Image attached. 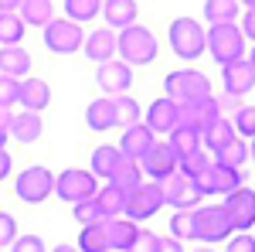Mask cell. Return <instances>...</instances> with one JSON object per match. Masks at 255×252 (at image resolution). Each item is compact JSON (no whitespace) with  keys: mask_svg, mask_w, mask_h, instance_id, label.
<instances>
[{"mask_svg":"<svg viewBox=\"0 0 255 252\" xmlns=\"http://www.w3.org/2000/svg\"><path fill=\"white\" fill-rule=\"evenodd\" d=\"M157 249H160V235L150 232V229H139L136 242L129 246V252H157Z\"/></svg>","mask_w":255,"mask_h":252,"instance_id":"cell-44","label":"cell"},{"mask_svg":"<svg viewBox=\"0 0 255 252\" xmlns=\"http://www.w3.org/2000/svg\"><path fill=\"white\" fill-rule=\"evenodd\" d=\"M242 0H204V20L208 24H235Z\"/></svg>","mask_w":255,"mask_h":252,"instance_id":"cell-32","label":"cell"},{"mask_svg":"<svg viewBox=\"0 0 255 252\" xmlns=\"http://www.w3.org/2000/svg\"><path fill=\"white\" fill-rule=\"evenodd\" d=\"M208 55L218 65L245 58V34L238 24H211L208 27Z\"/></svg>","mask_w":255,"mask_h":252,"instance_id":"cell-5","label":"cell"},{"mask_svg":"<svg viewBox=\"0 0 255 252\" xmlns=\"http://www.w3.org/2000/svg\"><path fill=\"white\" fill-rule=\"evenodd\" d=\"M85 123H89V130H96V133L113 130V126H116V106H113V96L92 99L89 109H85Z\"/></svg>","mask_w":255,"mask_h":252,"instance_id":"cell-21","label":"cell"},{"mask_svg":"<svg viewBox=\"0 0 255 252\" xmlns=\"http://www.w3.org/2000/svg\"><path fill=\"white\" fill-rule=\"evenodd\" d=\"M79 252H113V249H109V229H106V218H102V222H92V225H82Z\"/></svg>","mask_w":255,"mask_h":252,"instance_id":"cell-28","label":"cell"},{"mask_svg":"<svg viewBox=\"0 0 255 252\" xmlns=\"http://www.w3.org/2000/svg\"><path fill=\"white\" fill-rule=\"evenodd\" d=\"M7 140H10V133H7V126H0V150H7Z\"/></svg>","mask_w":255,"mask_h":252,"instance_id":"cell-53","label":"cell"},{"mask_svg":"<svg viewBox=\"0 0 255 252\" xmlns=\"http://www.w3.org/2000/svg\"><path fill=\"white\" fill-rule=\"evenodd\" d=\"M10 119H14V113H10V109H3V106H0V126H10Z\"/></svg>","mask_w":255,"mask_h":252,"instance_id":"cell-51","label":"cell"},{"mask_svg":"<svg viewBox=\"0 0 255 252\" xmlns=\"http://www.w3.org/2000/svg\"><path fill=\"white\" fill-rule=\"evenodd\" d=\"M160 188H163V201H167L174 212H191V208L201 205V198H204V194L197 191L194 177L180 174V171L170 174V177H163V181H160Z\"/></svg>","mask_w":255,"mask_h":252,"instance_id":"cell-10","label":"cell"},{"mask_svg":"<svg viewBox=\"0 0 255 252\" xmlns=\"http://www.w3.org/2000/svg\"><path fill=\"white\" fill-rule=\"evenodd\" d=\"M82 51H85V58L102 65V61L116 58V31L113 27H96L92 34H85V44H82Z\"/></svg>","mask_w":255,"mask_h":252,"instance_id":"cell-18","label":"cell"},{"mask_svg":"<svg viewBox=\"0 0 255 252\" xmlns=\"http://www.w3.org/2000/svg\"><path fill=\"white\" fill-rule=\"evenodd\" d=\"M17 14L27 27H44L48 20L55 17V3L51 0H20Z\"/></svg>","mask_w":255,"mask_h":252,"instance_id":"cell-30","label":"cell"},{"mask_svg":"<svg viewBox=\"0 0 255 252\" xmlns=\"http://www.w3.org/2000/svg\"><path fill=\"white\" fill-rule=\"evenodd\" d=\"M48 102H51V89H48V82L44 78H20V92H17V106L20 109H27V113H41V109H48Z\"/></svg>","mask_w":255,"mask_h":252,"instance_id":"cell-19","label":"cell"},{"mask_svg":"<svg viewBox=\"0 0 255 252\" xmlns=\"http://www.w3.org/2000/svg\"><path fill=\"white\" fill-rule=\"evenodd\" d=\"M99 191V177L92 171H82V167H68L55 177V198L68 201V205H79V201H92Z\"/></svg>","mask_w":255,"mask_h":252,"instance_id":"cell-7","label":"cell"},{"mask_svg":"<svg viewBox=\"0 0 255 252\" xmlns=\"http://www.w3.org/2000/svg\"><path fill=\"white\" fill-rule=\"evenodd\" d=\"M249 157L255 160V136H252V147H249Z\"/></svg>","mask_w":255,"mask_h":252,"instance_id":"cell-56","label":"cell"},{"mask_svg":"<svg viewBox=\"0 0 255 252\" xmlns=\"http://www.w3.org/2000/svg\"><path fill=\"white\" fill-rule=\"evenodd\" d=\"M194 184L201 194H228L245 184V174H242V167H225V164L211 160V167L201 177H194Z\"/></svg>","mask_w":255,"mask_h":252,"instance_id":"cell-12","label":"cell"},{"mask_svg":"<svg viewBox=\"0 0 255 252\" xmlns=\"http://www.w3.org/2000/svg\"><path fill=\"white\" fill-rule=\"evenodd\" d=\"M106 229H109V249L113 252H129V246L136 242V222H129L126 215L123 218H106Z\"/></svg>","mask_w":255,"mask_h":252,"instance_id":"cell-25","label":"cell"},{"mask_svg":"<svg viewBox=\"0 0 255 252\" xmlns=\"http://www.w3.org/2000/svg\"><path fill=\"white\" fill-rule=\"evenodd\" d=\"M10 252H48V249H44V239L41 235H17Z\"/></svg>","mask_w":255,"mask_h":252,"instance_id":"cell-45","label":"cell"},{"mask_svg":"<svg viewBox=\"0 0 255 252\" xmlns=\"http://www.w3.org/2000/svg\"><path fill=\"white\" fill-rule=\"evenodd\" d=\"M24 31H27V24L20 20L17 10H0V48L20 44L24 41Z\"/></svg>","mask_w":255,"mask_h":252,"instance_id":"cell-33","label":"cell"},{"mask_svg":"<svg viewBox=\"0 0 255 252\" xmlns=\"http://www.w3.org/2000/svg\"><path fill=\"white\" fill-rule=\"evenodd\" d=\"M20 0H0V10H17Z\"/></svg>","mask_w":255,"mask_h":252,"instance_id":"cell-52","label":"cell"},{"mask_svg":"<svg viewBox=\"0 0 255 252\" xmlns=\"http://www.w3.org/2000/svg\"><path fill=\"white\" fill-rule=\"evenodd\" d=\"M221 85H225L228 96H238V99L245 96V92H252L255 89V68L249 65V58L221 65Z\"/></svg>","mask_w":255,"mask_h":252,"instance_id":"cell-16","label":"cell"},{"mask_svg":"<svg viewBox=\"0 0 255 252\" xmlns=\"http://www.w3.org/2000/svg\"><path fill=\"white\" fill-rule=\"evenodd\" d=\"M157 252H184V246H180V239H174V235H160V249Z\"/></svg>","mask_w":255,"mask_h":252,"instance_id":"cell-47","label":"cell"},{"mask_svg":"<svg viewBox=\"0 0 255 252\" xmlns=\"http://www.w3.org/2000/svg\"><path fill=\"white\" fill-rule=\"evenodd\" d=\"M245 157H249V147H245V140H238V136L228 140L225 147L211 150V160H215V164H225V167H242Z\"/></svg>","mask_w":255,"mask_h":252,"instance_id":"cell-34","label":"cell"},{"mask_svg":"<svg viewBox=\"0 0 255 252\" xmlns=\"http://www.w3.org/2000/svg\"><path fill=\"white\" fill-rule=\"evenodd\" d=\"M65 14L75 24H89L102 14V0H65Z\"/></svg>","mask_w":255,"mask_h":252,"instance_id":"cell-36","label":"cell"},{"mask_svg":"<svg viewBox=\"0 0 255 252\" xmlns=\"http://www.w3.org/2000/svg\"><path fill=\"white\" fill-rule=\"evenodd\" d=\"M7 133L20 140V143H34L41 133H44V123H41V113H27V109H20L14 113L10 119V126H7Z\"/></svg>","mask_w":255,"mask_h":252,"instance_id":"cell-24","label":"cell"},{"mask_svg":"<svg viewBox=\"0 0 255 252\" xmlns=\"http://www.w3.org/2000/svg\"><path fill=\"white\" fill-rule=\"evenodd\" d=\"M96 82L102 89V96H126L133 85V65H126L123 58H109L96 68Z\"/></svg>","mask_w":255,"mask_h":252,"instance_id":"cell-13","label":"cell"},{"mask_svg":"<svg viewBox=\"0 0 255 252\" xmlns=\"http://www.w3.org/2000/svg\"><path fill=\"white\" fill-rule=\"evenodd\" d=\"M10 164H14V160H10V154H7V150H0V181L10 174Z\"/></svg>","mask_w":255,"mask_h":252,"instance_id":"cell-50","label":"cell"},{"mask_svg":"<svg viewBox=\"0 0 255 252\" xmlns=\"http://www.w3.org/2000/svg\"><path fill=\"white\" fill-rule=\"evenodd\" d=\"M41 34H44V48L51 55H75V51H82V44H85L82 24H75L72 17H51L41 27Z\"/></svg>","mask_w":255,"mask_h":252,"instance_id":"cell-6","label":"cell"},{"mask_svg":"<svg viewBox=\"0 0 255 252\" xmlns=\"http://www.w3.org/2000/svg\"><path fill=\"white\" fill-rule=\"evenodd\" d=\"M72 218L79 222V229H82V225H92V222H102L96 198H92V201H79V205H72Z\"/></svg>","mask_w":255,"mask_h":252,"instance_id":"cell-42","label":"cell"},{"mask_svg":"<svg viewBox=\"0 0 255 252\" xmlns=\"http://www.w3.org/2000/svg\"><path fill=\"white\" fill-rule=\"evenodd\" d=\"M139 167H143V177H150V181H163V177L177 174L180 157L174 154V147H170L167 140H157L146 154L139 157Z\"/></svg>","mask_w":255,"mask_h":252,"instance_id":"cell-11","label":"cell"},{"mask_svg":"<svg viewBox=\"0 0 255 252\" xmlns=\"http://www.w3.org/2000/svg\"><path fill=\"white\" fill-rule=\"evenodd\" d=\"M126 194L119 184H113V181H106V188H99L96 191V205H99V215L102 218H123V212H126Z\"/></svg>","mask_w":255,"mask_h":252,"instance_id":"cell-23","label":"cell"},{"mask_svg":"<svg viewBox=\"0 0 255 252\" xmlns=\"http://www.w3.org/2000/svg\"><path fill=\"white\" fill-rule=\"evenodd\" d=\"M194 252H215V249H208V246H201V249H194Z\"/></svg>","mask_w":255,"mask_h":252,"instance_id":"cell-57","label":"cell"},{"mask_svg":"<svg viewBox=\"0 0 255 252\" xmlns=\"http://www.w3.org/2000/svg\"><path fill=\"white\" fill-rule=\"evenodd\" d=\"M235 126H232V119L228 116H218L215 123H208L204 130H201V143L208 147V150H218V147H225L228 140H235Z\"/></svg>","mask_w":255,"mask_h":252,"instance_id":"cell-31","label":"cell"},{"mask_svg":"<svg viewBox=\"0 0 255 252\" xmlns=\"http://www.w3.org/2000/svg\"><path fill=\"white\" fill-rule=\"evenodd\" d=\"M153 143H157V133H153L143 119L133 123V126H126L123 136H119V150H123V157H129V160H139Z\"/></svg>","mask_w":255,"mask_h":252,"instance_id":"cell-17","label":"cell"},{"mask_svg":"<svg viewBox=\"0 0 255 252\" xmlns=\"http://www.w3.org/2000/svg\"><path fill=\"white\" fill-rule=\"evenodd\" d=\"M102 17H106V27L113 31L136 24V0H102Z\"/></svg>","mask_w":255,"mask_h":252,"instance_id":"cell-22","label":"cell"},{"mask_svg":"<svg viewBox=\"0 0 255 252\" xmlns=\"http://www.w3.org/2000/svg\"><path fill=\"white\" fill-rule=\"evenodd\" d=\"M157 34L150 31V27H143V24H129V27H123L116 34V51L119 58L126 61V65H133V68H143V65H150V61L157 58Z\"/></svg>","mask_w":255,"mask_h":252,"instance_id":"cell-1","label":"cell"},{"mask_svg":"<svg viewBox=\"0 0 255 252\" xmlns=\"http://www.w3.org/2000/svg\"><path fill=\"white\" fill-rule=\"evenodd\" d=\"M113 106H116V126H133V123H139V109L136 106V99H129V96H113Z\"/></svg>","mask_w":255,"mask_h":252,"instance_id":"cell-37","label":"cell"},{"mask_svg":"<svg viewBox=\"0 0 255 252\" xmlns=\"http://www.w3.org/2000/svg\"><path fill=\"white\" fill-rule=\"evenodd\" d=\"M235 232L232 218L225 212V205H197L194 208V239L204 246H218V242H228Z\"/></svg>","mask_w":255,"mask_h":252,"instance_id":"cell-3","label":"cell"},{"mask_svg":"<svg viewBox=\"0 0 255 252\" xmlns=\"http://www.w3.org/2000/svg\"><path fill=\"white\" fill-rule=\"evenodd\" d=\"M170 235L180 239V242H191L194 239V208L191 212H174V218H170Z\"/></svg>","mask_w":255,"mask_h":252,"instance_id":"cell-38","label":"cell"},{"mask_svg":"<svg viewBox=\"0 0 255 252\" xmlns=\"http://www.w3.org/2000/svg\"><path fill=\"white\" fill-rule=\"evenodd\" d=\"M119 164H123V150L106 143V147H96V150H92V167H89V171L96 177H102V181H109V177L116 174Z\"/></svg>","mask_w":255,"mask_h":252,"instance_id":"cell-29","label":"cell"},{"mask_svg":"<svg viewBox=\"0 0 255 252\" xmlns=\"http://www.w3.org/2000/svg\"><path fill=\"white\" fill-rule=\"evenodd\" d=\"M167 41H170V51L177 58L194 61L208 51V27H201L194 17H177V20H170Z\"/></svg>","mask_w":255,"mask_h":252,"instance_id":"cell-2","label":"cell"},{"mask_svg":"<svg viewBox=\"0 0 255 252\" xmlns=\"http://www.w3.org/2000/svg\"><path fill=\"white\" fill-rule=\"evenodd\" d=\"M238 106H242V99H238V96H228V92L218 99V109H232V113H235Z\"/></svg>","mask_w":255,"mask_h":252,"instance_id":"cell-49","label":"cell"},{"mask_svg":"<svg viewBox=\"0 0 255 252\" xmlns=\"http://www.w3.org/2000/svg\"><path fill=\"white\" fill-rule=\"evenodd\" d=\"M17 92H20V78L0 72V106H3V109L17 106Z\"/></svg>","mask_w":255,"mask_h":252,"instance_id":"cell-41","label":"cell"},{"mask_svg":"<svg viewBox=\"0 0 255 252\" xmlns=\"http://www.w3.org/2000/svg\"><path fill=\"white\" fill-rule=\"evenodd\" d=\"M167 143L174 147L177 157H187V154H194V150H204V143H201V130L187 126V123H177L174 130L167 133Z\"/></svg>","mask_w":255,"mask_h":252,"instance_id":"cell-27","label":"cell"},{"mask_svg":"<svg viewBox=\"0 0 255 252\" xmlns=\"http://www.w3.org/2000/svg\"><path fill=\"white\" fill-rule=\"evenodd\" d=\"M242 34L255 41V7H252V10H245V20H242Z\"/></svg>","mask_w":255,"mask_h":252,"instance_id":"cell-48","label":"cell"},{"mask_svg":"<svg viewBox=\"0 0 255 252\" xmlns=\"http://www.w3.org/2000/svg\"><path fill=\"white\" fill-rule=\"evenodd\" d=\"M51 252H79V246H55Z\"/></svg>","mask_w":255,"mask_h":252,"instance_id":"cell-54","label":"cell"},{"mask_svg":"<svg viewBox=\"0 0 255 252\" xmlns=\"http://www.w3.org/2000/svg\"><path fill=\"white\" fill-rule=\"evenodd\" d=\"M225 212L232 218V225H235V232H249L255 225V191H249L245 184L235 188V191L225 194Z\"/></svg>","mask_w":255,"mask_h":252,"instance_id":"cell-14","label":"cell"},{"mask_svg":"<svg viewBox=\"0 0 255 252\" xmlns=\"http://www.w3.org/2000/svg\"><path fill=\"white\" fill-rule=\"evenodd\" d=\"M0 72H3V75H14V78H27V72H31V55H27V48H20V44L0 48Z\"/></svg>","mask_w":255,"mask_h":252,"instance_id":"cell-26","label":"cell"},{"mask_svg":"<svg viewBox=\"0 0 255 252\" xmlns=\"http://www.w3.org/2000/svg\"><path fill=\"white\" fill-rule=\"evenodd\" d=\"M167 201H163V188H160V181H143V184H136L133 191L126 194V218L129 222H146V218H153V215L163 208Z\"/></svg>","mask_w":255,"mask_h":252,"instance_id":"cell-8","label":"cell"},{"mask_svg":"<svg viewBox=\"0 0 255 252\" xmlns=\"http://www.w3.org/2000/svg\"><path fill=\"white\" fill-rule=\"evenodd\" d=\"M249 65H252V68H255V48H252V51H249Z\"/></svg>","mask_w":255,"mask_h":252,"instance_id":"cell-55","label":"cell"},{"mask_svg":"<svg viewBox=\"0 0 255 252\" xmlns=\"http://www.w3.org/2000/svg\"><path fill=\"white\" fill-rule=\"evenodd\" d=\"M14 239H17V218L10 212H0V249L14 246Z\"/></svg>","mask_w":255,"mask_h":252,"instance_id":"cell-43","label":"cell"},{"mask_svg":"<svg viewBox=\"0 0 255 252\" xmlns=\"http://www.w3.org/2000/svg\"><path fill=\"white\" fill-rule=\"evenodd\" d=\"M157 136H167L180 123V102H174L170 96H160L146 106V119H143Z\"/></svg>","mask_w":255,"mask_h":252,"instance_id":"cell-15","label":"cell"},{"mask_svg":"<svg viewBox=\"0 0 255 252\" xmlns=\"http://www.w3.org/2000/svg\"><path fill=\"white\" fill-rule=\"evenodd\" d=\"M218 116H221L218 96H208V99H197V102H184V106H180V123L194 126V130H204V126L215 123Z\"/></svg>","mask_w":255,"mask_h":252,"instance_id":"cell-20","label":"cell"},{"mask_svg":"<svg viewBox=\"0 0 255 252\" xmlns=\"http://www.w3.org/2000/svg\"><path fill=\"white\" fill-rule=\"evenodd\" d=\"M245 7H249V10H252V7H255V0H245Z\"/></svg>","mask_w":255,"mask_h":252,"instance_id":"cell-58","label":"cell"},{"mask_svg":"<svg viewBox=\"0 0 255 252\" xmlns=\"http://www.w3.org/2000/svg\"><path fill=\"white\" fill-rule=\"evenodd\" d=\"M211 167V157L204 154V150H194V154H187V157H180V174H187V177H201L204 171Z\"/></svg>","mask_w":255,"mask_h":252,"instance_id":"cell-39","label":"cell"},{"mask_svg":"<svg viewBox=\"0 0 255 252\" xmlns=\"http://www.w3.org/2000/svg\"><path fill=\"white\" fill-rule=\"evenodd\" d=\"M232 126H235L238 136H255V106H238L235 116H232Z\"/></svg>","mask_w":255,"mask_h":252,"instance_id":"cell-40","label":"cell"},{"mask_svg":"<svg viewBox=\"0 0 255 252\" xmlns=\"http://www.w3.org/2000/svg\"><path fill=\"white\" fill-rule=\"evenodd\" d=\"M113 184H119L123 191H133L136 184H143V167H139V160H129V157H123V164L116 167V174L109 177Z\"/></svg>","mask_w":255,"mask_h":252,"instance_id":"cell-35","label":"cell"},{"mask_svg":"<svg viewBox=\"0 0 255 252\" xmlns=\"http://www.w3.org/2000/svg\"><path fill=\"white\" fill-rule=\"evenodd\" d=\"M163 92L174 102L184 106V102H197V99L211 96V82L197 68H177V72H170V75L163 78Z\"/></svg>","mask_w":255,"mask_h":252,"instance_id":"cell-4","label":"cell"},{"mask_svg":"<svg viewBox=\"0 0 255 252\" xmlns=\"http://www.w3.org/2000/svg\"><path fill=\"white\" fill-rule=\"evenodd\" d=\"M225 252H255V235H249V232H232L228 249H225Z\"/></svg>","mask_w":255,"mask_h":252,"instance_id":"cell-46","label":"cell"},{"mask_svg":"<svg viewBox=\"0 0 255 252\" xmlns=\"http://www.w3.org/2000/svg\"><path fill=\"white\" fill-rule=\"evenodd\" d=\"M14 194H17L24 205H41V201H48L51 194H55V174L48 171V167H27V171H20L17 181H14Z\"/></svg>","mask_w":255,"mask_h":252,"instance_id":"cell-9","label":"cell"}]
</instances>
